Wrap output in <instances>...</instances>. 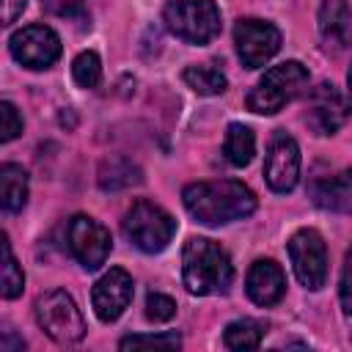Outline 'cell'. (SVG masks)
<instances>
[{"instance_id":"6da1fadb","label":"cell","mask_w":352,"mask_h":352,"mask_svg":"<svg viewBox=\"0 0 352 352\" xmlns=\"http://www.w3.org/2000/svg\"><path fill=\"white\" fill-rule=\"evenodd\" d=\"M184 209L204 226H226L248 217L256 209V195L248 184L236 179L195 182L182 192Z\"/></svg>"},{"instance_id":"7a4b0ae2","label":"cell","mask_w":352,"mask_h":352,"mask_svg":"<svg viewBox=\"0 0 352 352\" xmlns=\"http://www.w3.org/2000/svg\"><path fill=\"white\" fill-rule=\"evenodd\" d=\"M182 278L190 294H198V297L220 294L231 286L234 267L228 253L217 242L192 236L182 250Z\"/></svg>"},{"instance_id":"3957f363","label":"cell","mask_w":352,"mask_h":352,"mask_svg":"<svg viewBox=\"0 0 352 352\" xmlns=\"http://www.w3.org/2000/svg\"><path fill=\"white\" fill-rule=\"evenodd\" d=\"M305 82H308V69L300 60H283L272 66L258 80V85L248 94V110L258 116H272L286 102H292Z\"/></svg>"},{"instance_id":"277c9868","label":"cell","mask_w":352,"mask_h":352,"mask_svg":"<svg viewBox=\"0 0 352 352\" xmlns=\"http://www.w3.org/2000/svg\"><path fill=\"white\" fill-rule=\"evenodd\" d=\"M162 19L187 44H206L220 33V11L212 0H170L162 8Z\"/></svg>"},{"instance_id":"5b68a950","label":"cell","mask_w":352,"mask_h":352,"mask_svg":"<svg viewBox=\"0 0 352 352\" xmlns=\"http://www.w3.org/2000/svg\"><path fill=\"white\" fill-rule=\"evenodd\" d=\"M126 239L143 253H160L176 234V220L151 201H135L121 223Z\"/></svg>"},{"instance_id":"8992f818","label":"cell","mask_w":352,"mask_h":352,"mask_svg":"<svg viewBox=\"0 0 352 352\" xmlns=\"http://www.w3.org/2000/svg\"><path fill=\"white\" fill-rule=\"evenodd\" d=\"M36 322L55 344H77L85 336L82 314L63 289H52L36 300Z\"/></svg>"},{"instance_id":"52a82bcc","label":"cell","mask_w":352,"mask_h":352,"mask_svg":"<svg viewBox=\"0 0 352 352\" xmlns=\"http://www.w3.org/2000/svg\"><path fill=\"white\" fill-rule=\"evenodd\" d=\"M289 258H292L297 280L305 289L316 292V289L324 286V278H327V248H324V239H322L319 231H314V228L297 231L289 239Z\"/></svg>"},{"instance_id":"ba28073f","label":"cell","mask_w":352,"mask_h":352,"mask_svg":"<svg viewBox=\"0 0 352 352\" xmlns=\"http://www.w3.org/2000/svg\"><path fill=\"white\" fill-rule=\"evenodd\" d=\"M66 242H69V250L72 256L85 267V270H99L104 264V258L110 256V231L88 217V214H74L69 220V228H66Z\"/></svg>"},{"instance_id":"9c48e42d","label":"cell","mask_w":352,"mask_h":352,"mask_svg":"<svg viewBox=\"0 0 352 352\" xmlns=\"http://www.w3.org/2000/svg\"><path fill=\"white\" fill-rule=\"evenodd\" d=\"M8 50L14 60L28 69H50L60 58V38L47 25H28L8 38Z\"/></svg>"},{"instance_id":"30bf717a","label":"cell","mask_w":352,"mask_h":352,"mask_svg":"<svg viewBox=\"0 0 352 352\" xmlns=\"http://www.w3.org/2000/svg\"><path fill=\"white\" fill-rule=\"evenodd\" d=\"M234 44L239 60L248 69H258L280 50V30L267 19H239L234 28Z\"/></svg>"},{"instance_id":"8fae6325","label":"cell","mask_w":352,"mask_h":352,"mask_svg":"<svg viewBox=\"0 0 352 352\" xmlns=\"http://www.w3.org/2000/svg\"><path fill=\"white\" fill-rule=\"evenodd\" d=\"M264 179L275 192L294 190L300 179V146L292 135L275 132V138L270 140V148L264 157Z\"/></svg>"},{"instance_id":"7c38bea8","label":"cell","mask_w":352,"mask_h":352,"mask_svg":"<svg viewBox=\"0 0 352 352\" xmlns=\"http://www.w3.org/2000/svg\"><path fill=\"white\" fill-rule=\"evenodd\" d=\"M349 102L333 82H319L308 96V126L316 135H333L349 118Z\"/></svg>"},{"instance_id":"4fadbf2b","label":"cell","mask_w":352,"mask_h":352,"mask_svg":"<svg viewBox=\"0 0 352 352\" xmlns=\"http://www.w3.org/2000/svg\"><path fill=\"white\" fill-rule=\"evenodd\" d=\"M129 300H132V278L121 267H113L94 283L91 302H94V314L102 322H116L129 305Z\"/></svg>"},{"instance_id":"5bb4252c","label":"cell","mask_w":352,"mask_h":352,"mask_svg":"<svg viewBox=\"0 0 352 352\" xmlns=\"http://www.w3.org/2000/svg\"><path fill=\"white\" fill-rule=\"evenodd\" d=\"M245 289H248V297L256 305H264L267 308V305H275L283 297V292H286V275H283V270L272 258H258L248 270Z\"/></svg>"},{"instance_id":"9a60e30c","label":"cell","mask_w":352,"mask_h":352,"mask_svg":"<svg viewBox=\"0 0 352 352\" xmlns=\"http://www.w3.org/2000/svg\"><path fill=\"white\" fill-rule=\"evenodd\" d=\"M316 22L327 50L341 52L352 44V8L346 6V0H322Z\"/></svg>"},{"instance_id":"2e32d148","label":"cell","mask_w":352,"mask_h":352,"mask_svg":"<svg viewBox=\"0 0 352 352\" xmlns=\"http://www.w3.org/2000/svg\"><path fill=\"white\" fill-rule=\"evenodd\" d=\"M311 195L322 209L352 214V168H344L327 179H319L311 187Z\"/></svg>"},{"instance_id":"e0dca14e","label":"cell","mask_w":352,"mask_h":352,"mask_svg":"<svg viewBox=\"0 0 352 352\" xmlns=\"http://www.w3.org/2000/svg\"><path fill=\"white\" fill-rule=\"evenodd\" d=\"M99 187L104 192H118V190H126L132 184H140L143 182V173L138 165H132L129 160L124 157H110L99 165V176H96Z\"/></svg>"},{"instance_id":"ac0fdd59","label":"cell","mask_w":352,"mask_h":352,"mask_svg":"<svg viewBox=\"0 0 352 352\" xmlns=\"http://www.w3.org/2000/svg\"><path fill=\"white\" fill-rule=\"evenodd\" d=\"M28 201V173L22 165H0V204L6 212H19Z\"/></svg>"},{"instance_id":"d6986e66","label":"cell","mask_w":352,"mask_h":352,"mask_svg":"<svg viewBox=\"0 0 352 352\" xmlns=\"http://www.w3.org/2000/svg\"><path fill=\"white\" fill-rule=\"evenodd\" d=\"M256 154V135L245 124H228L226 140H223V157L234 168H245Z\"/></svg>"},{"instance_id":"ffe728a7","label":"cell","mask_w":352,"mask_h":352,"mask_svg":"<svg viewBox=\"0 0 352 352\" xmlns=\"http://www.w3.org/2000/svg\"><path fill=\"white\" fill-rule=\"evenodd\" d=\"M184 82L201 94V96H214V94H223L228 80L223 74V69H217V63H198V66H187L184 69Z\"/></svg>"},{"instance_id":"44dd1931","label":"cell","mask_w":352,"mask_h":352,"mask_svg":"<svg viewBox=\"0 0 352 352\" xmlns=\"http://www.w3.org/2000/svg\"><path fill=\"white\" fill-rule=\"evenodd\" d=\"M264 336V324L256 319H236L226 327L223 333V344L228 349H256L261 344Z\"/></svg>"},{"instance_id":"7402d4cb","label":"cell","mask_w":352,"mask_h":352,"mask_svg":"<svg viewBox=\"0 0 352 352\" xmlns=\"http://www.w3.org/2000/svg\"><path fill=\"white\" fill-rule=\"evenodd\" d=\"M22 286H25V275H22V267L16 264L14 253H11V245H8V236L3 234V297L6 300H14L22 294Z\"/></svg>"},{"instance_id":"603a6c76","label":"cell","mask_w":352,"mask_h":352,"mask_svg":"<svg viewBox=\"0 0 352 352\" xmlns=\"http://www.w3.org/2000/svg\"><path fill=\"white\" fill-rule=\"evenodd\" d=\"M72 74H74V82L80 88H96L99 80H102V60L94 50H85L74 58L72 63Z\"/></svg>"},{"instance_id":"cb8c5ba5","label":"cell","mask_w":352,"mask_h":352,"mask_svg":"<svg viewBox=\"0 0 352 352\" xmlns=\"http://www.w3.org/2000/svg\"><path fill=\"white\" fill-rule=\"evenodd\" d=\"M121 349H129V346H168V349H176L182 346V338L179 333H148V336H126L121 338L118 344Z\"/></svg>"},{"instance_id":"d4e9b609","label":"cell","mask_w":352,"mask_h":352,"mask_svg":"<svg viewBox=\"0 0 352 352\" xmlns=\"http://www.w3.org/2000/svg\"><path fill=\"white\" fill-rule=\"evenodd\" d=\"M173 314H176V302L168 294L151 292L146 297V319L148 322H168V319H173Z\"/></svg>"},{"instance_id":"484cf974","label":"cell","mask_w":352,"mask_h":352,"mask_svg":"<svg viewBox=\"0 0 352 352\" xmlns=\"http://www.w3.org/2000/svg\"><path fill=\"white\" fill-rule=\"evenodd\" d=\"M22 132V116L11 102H0V140L8 143Z\"/></svg>"},{"instance_id":"4316f807","label":"cell","mask_w":352,"mask_h":352,"mask_svg":"<svg viewBox=\"0 0 352 352\" xmlns=\"http://www.w3.org/2000/svg\"><path fill=\"white\" fill-rule=\"evenodd\" d=\"M41 6L50 11V14H55V16H66V19H77V22H88V14H85V8H82V3L80 0H41Z\"/></svg>"},{"instance_id":"83f0119b","label":"cell","mask_w":352,"mask_h":352,"mask_svg":"<svg viewBox=\"0 0 352 352\" xmlns=\"http://www.w3.org/2000/svg\"><path fill=\"white\" fill-rule=\"evenodd\" d=\"M338 297L346 314H352V248L344 256V270H341V283H338Z\"/></svg>"},{"instance_id":"f1b7e54d","label":"cell","mask_w":352,"mask_h":352,"mask_svg":"<svg viewBox=\"0 0 352 352\" xmlns=\"http://www.w3.org/2000/svg\"><path fill=\"white\" fill-rule=\"evenodd\" d=\"M25 8V0H6V11H3V19L6 22H14Z\"/></svg>"},{"instance_id":"f546056e","label":"cell","mask_w":352,"mask_h":352,"mask_svg":"<svg viewBox=\"0 0 352 352\" xmlns=\"http://www.w3.org/2000/svg\"><path fill=\"white\" fill-rule=\"evenodd\" d=\"M346 82H349V94H352V66H349V74H346Z\"/></svg>"}]
</instances>
